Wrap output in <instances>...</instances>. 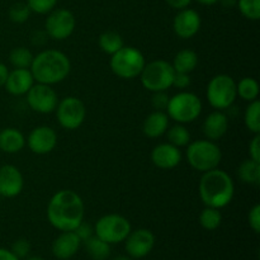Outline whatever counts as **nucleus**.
Instances as JSON below:
<instances>
[{
  "label": "nucleus",
  "instance_id": "nucleus-1",
  "mask_svg": "<svg viewBox=\"0 0 260 260\" xmlns=\"http://www.w3.org/2000/svg\"><path fill=\"white\" fill-rule=\"evenodd\" d=\"M47 218L58 231H74L84 220V202L71 189L58 190L47 206Z\"/></svg>",
  "mask_w": 260,
  "mask_h": 260
},
{
  "label": "nucleus",
  "instance_id": "nucleus-2",
  "mask_svg": "<svg viewBox=\"0 0 260 260\" xmlns=\"http://www.w3.org/2000/svg\"><path fill=\"white\" fill-rule=\"evenodd\" d=\"M29 70L37 83L53 85L68 78L71 70V62L61 51L46 50L33 57Z\"/></svg>",
  "mask_w": 260,
  "mask_h": 260
},
{
  "label": "nucleus",
  "instance_id": "nucleus-3",
  "mask_svg": "<svg viewBox=\"0 0 260 260\" xmlns=\"http://www.w3.org/2000/svg\"><path fill=\"white\" fill-rule=\"evenodd\" d=\"M235 185L226 172L212 169L203 173L200 180V197L207 207H226L233 201Z\"/></svg>",
  "mask_w": 260,
  "mask_h": 260
},
{
  "label": "nucleus",
  "instance_id": "nucleus-4",
  "mask_svg": "<svg viewBox=\"0 0 260 260\" xmlns=\"http://www.w3.org/2000/svg\"><path fill=\"white\" fill-rule=\"evenodd\" d=\"M222 159L220 147L211 140H197L188 144L187 160L188 164L194 170L206 173L216 169Z\"/></svg>",
  "mask_w": 260,
  "mask_h": 260
},
{
  "label": "nucleus",
  "instance_id": "nucleus-5",
  "mask_svg": "<svg viewBox=\"0 0 260 260\" xmlns=\"http://www.w3.org/2000/svg\"><path fill=\"white\" fill-rule=\"evenodd\" d=\"M202 112V102L196 94L180 91L169 98L167 114L177 123H190L200 117Z\"/></svg>",
  "mask_w": 260,
  "mask_h": 260
},
{
  "label": "nucleus",
  "instance_id": "nucleus-6",
  "mask_svg": "<svg viewBox=\"0 0 260 260\" xmlns=\"http://www.w3.org/2000/svg\"><path fill=\"white\" fill-rule=\"evenodd\" d=\"M145 63L146 62L141 51L131 46H123L112 55L109 65L118 78L129 80L140 76Z\"/></svg>",
  "mask_w": 260,
  "mask_h": 260
},
{
  "label": "nucleus",
  "instance_id": "nucleus-7",
  "mask_svg": "<svg viewBox=\"0 0 260 260\" xmlns=\"http://www.w3.org/2000/svg\"><path fill=\"white\" fill-rule=\"evenodd\" d=\"M174 69L172 63L165 60H155L150 63H145L140 78L145 89L149 91H167L173 85Z\"/></svg>",
  "mask_w": 260,
  "mask_h": 260
},
{
  "label": "nucleus",
  "instance_id": "nucleus-8",
  "mask_svg": "<svg viewBox=\"0 0 260 260\" xmlns=\"http://www.w3.org/2000/svg\"><path fill=\"white\" fill-rule=\"evenodd\" d=\"M206 95L208 103L217 111L230 108L238 96L235 80L226 74L216 75L208 83Z\"/></svg>",
  "mask_w": 260,
  "mask_h": 260
},
{
  "label": "nucleus",
  "instance_id": "nucleus-9",
  "mask_svg": "<svg viewBox=\"0 0 260 260\" xmlns=\"http://www.w3.org/2000/svg\"><path fill=\"white\" fill-rule=\"evenodd\" d=\"M129 233H131L129 221L117 213L103 216L96 221L94 226V235L108 243L109 245L124 241Z\"/></svg>",
  "mask_w": 260,
  "mask_h": 260
},
{
  "label": "nucleus",
  "instance_id": "nucleus-10",
  "mask_svg": "<svg viewBox=\"0 0 260 260\" xmlns=\"http://www.w3.org/2000/svg\"><path fill=\"white\" fill-rule=\"evenodd\" d=\"M56 117L58 123L65 129L79 128L86 116V109L83 102L76 96H66L56 107Z\"/></svg>",
  "mask_w": 260,
  "mask_h": 260
},
{
  "label": "nucleus",
  "instance_id": "nucleus-11",
  "mask_svg": "<svg viewBox=\"0 0 260 260\" xmlns=\"http://www.w3.org/2000/svg\"><path fill=\"white\" fill-rule=\"evenodd\" d=\"M76 20L73 13L68 9H53L46 19V33L51 38L57 41H63L73 35L75 29Z\"/></svg>",
  "mask_w": 260,
  "mask_h": 260
},
{
  "label": "nucleus",
  "instance_id": "nucleus-12",
  "mask_svg": "<svg viewBox=\"0 0 260 260\" xmlns=\"http://www.w3.org/2000/svg\"><path fill=\"white\" fill-rule=\"evenodd\" d=\"M28 106L37 113L47 114L56 109L58 98L56 91L47 84H33L27 93Z\"/></svg>",
  "mask_w": 260,
  "mask_h": 260
},
{
  "label": "nucleus",
  "instance_id": "nucleus-13",
  "mask_svg": "<svg viewBox=\"0 0 260 260\" xmlns=\"http://www.w3.org/2000/svg\"><path fill=\"white\" fill-rule=\"evenodd\" d=\"M124 248L132 259L145 258L151 253L155 245V236L147 229H139L128 234L124 240Z\"/></svg>",
  "mask_w": 260,
  "mask_h": 260
},
{
  "label": "nucleus",
  "instance_id": "nucleus-14",
  "mask_svg": "<svg viewBox=\"0 0 260 260\" xmlns=\"http://www.w3.org/2000/svg\"><path fill=\"white\" fill-rule=\"evenodd\" d=\"M28 147L37 155H46L52 151L57 144V135L55 129L48 126L36 127L30 131L27 140Z\"/></svg>",
  "mask_w": 260,
  "mask_h": 260
},
{
  "label": "nucleus",
  "instance_id": "nucleus-15",
  "mask_svg": "<svg viewBox=\"0 0 260 260\" xmlns=\"http://www.w3.org/2000/svg\"><path fill=\"white\" fill-rule=\"evenodd\" d=\"M201 23L202 20H201L200 14L194 9L185 8V9L179 10V13L175 15L174 22H173V29L179 38L189 40L198 33Z\"/></svg>",
  "mask_w": 260,
  "mask_h": 260
},
{
  "label": "nucleus",
  "instance_id": "nucleus-16",
  "mask_svg": "<svg viewBox=\"0 0 260 260\" xmlns=\"http://www.w3.org/2000/svg\"><path fill=\"white\" fill-rule=\"evenodd\" d=\"M23 189V175L14 165H3L0 168V196L14 198Z\"/></svg>",
  "mask_w": 260,
  "mask_h": 260
},
{
  "label": "nucleus",
  "instance_id": "nucleus-17",
  "mask_svg": "<svg viewBox=\"0 0 260 260\" xmlns=\"http://www.w3.org/2000/svg\"><path fill=\"white\" fill-rule=\"evenodd\" d=\"M151 160L159 169L170 170L178 167L182 160V152L179 147L169 144H160L154 147L151 152Z\"/></svg>",
  "mask_w": 260,
  "mask_h": 260
},
{
  "label": "nucleus",
  "instance_id": "nucleus-18",
  "mask_svg": "<svg viewBox=\"0 0 260 260\" xmlns=\"http://www.w3.org/2000/svg\"><path fill=\"white\" fill-rule=\"evenodd\" d=\"M81 244L83 243L74 231H62L52 243L53 256L60 260L73 258L80 249Z\"/></svg>",
  "mask_w": 260,
  "mask_h": 260
},
{
  "label": "nucleus",
  "instance_id": "nucleus-19",
  "mask_svg": "<svg viewBox=\"0 0 260 260\" xmlns=\"http://www.w3.org/2000/svg\"><path fill=\"white\" fill-rule=\"evenodd\" d=\"M35 79L29 69H14L9 71L4 88L12 95H24L32 88Z\"/></svg>",
  "mask_w": 260,
  "mask_h": 260
},
{
  "label": "nucleus",
  "instance_id": "nucleus-20",
  "mask_svg": "<svg viewBox=\"0 0 260 260\" xmlns=\"http://www.w3.org/2000/svg\"><path fill=\"white\" fill-rule=\"evenodd\" d=\"M229 128V118L223 112L215 111L206 117L203 122V134L211 141H217L225 136Z\"/></svg>",
  "mask_w": 260,
  "mask_h": 260
},
{
  "label": "nucleus",
  "instance_id": "nucleus-21",
  "mask_svg": "<svg viewBox=\"0 0 260 260\" xmlns=\"http://www.w3.org/2000/svg\"><path fill=\"white\" fill-rule=\"evenodd\" d=\"M169 127V116L164 111H155L144 122V134L150 139H159Z\"/></svg>",
  "mask_w": 260,
  "mask_h": 260
},
{
  "label": "nucleus",
  "instance_id": "nucleus-22",
  "mask_svg": "<svg viewBox=\"0 0 260 260\" xmlns=\"http://www.w3.org/2000/svg\"><path fill=\"white\" fill-rule=\"evenodd\" d=\"M25 139L22 132L13 127L0 131V151L7 154H15L24 147Z\"/></svg>",
  "mask_w": 260,
  "mask_h": 260
},
{
  "label": "nucleus",
  "instance_id": "nucleus-23",
  "mask_svg": "<svg viewBox=\"0 0 260 260\" xmlns=\"http://www.w3.org/2000/svg\"><path fill=\"white\" fill-rule=\"evenodd\" d=\"M173 69L175 73H183V74H190L194 71V69L198 65V56L194 51L189 50H182L175 55L174 61H173Z\"/></svg>",
  "mask_w": 260,
  "mask_h": 260
},
{
  "label": "nucleus",
  "instance_id": "nucleus-24",
  "mask_svg": "<svg viewBox=\"0 0 260 260\" xmlns=\"http://www.w3.org/2000/svg\"><path fill=\"white\" fill-rule=\"evenodd\" d=\"M83 244L85 246L86 253L93 260H106L111 255V245L99 239L98 236H90L85 241H83Z\"/></svg>",
  "mask_w": 260,
  "mask_h": 260
},
{
  "label": "nucleus",
  "instance_id": "nucleus-25",
  "mask_svg": "<svg viewBox=\"0 0 260 260\" xmlns=\"http://www.w3.org/2000/svg\"><path fill=\"white\" fill-rule=\"evenodd\" d=\"M238 175L241 182L246 184L258 185L260 183V162L253 159L244 160L239 167Z\"/></svg>",
  "mask_w": 260,
  "mask_h": 260
},
{
  "label": "nucleus",
  "instance_id": "nucleus-26",
  "mask_svg": "<svg viewBox=\"0 0 260 260\" xmlns=\"http://www.w3.org/2000/svg\"><path fill=\"white\" fill-rule=\"evenodd\" d=\"M99 47L102 48L103 52L113 55L123 47V40H122L119 33L113 32V30H107V32L102 33L101 37H99Z\"/></svg>",
  "mask_w": 260,
  "mask_h": 260
},
{
  "label": "nucleus",
  "instance_id": "nucleus-27",
  "mask_svg": "<svg viewBox=\"0 0 260 260\" xmlns=\"http://www.w3.org/2000/svg\"><path fill=\"white\" fill-rule=\"evenodd\" d=\"M236 94L246 102L256 101L259 95V84L253 78H243L236 84Z\"/></svg>",
  "mask_w": 260,
  "mask_h": 260
},
{
  "label": "nucleus",
  "instance_id": "nucleus-28",
  "mask_svg": "<svg viewBox=\"0 0 260 260\" xmlns=\"http://www.w3.org/2000/svg\"><path fill=\"white\" fill-rule=\"evenodd\" d=\"M33 57L32 52L25 47L13 48L9 53V61L14 69H29Z\"/></svg>",
  "mask_w": 260,
  "mask_h": 260
},
{
  "label": "nucleus",
  "instance_id": "nucleus-29",
  "mask_svg": "<svg viewBox=\"0 0 260 260\" xmlns=\"http://www.w3.org/2000/svg\"><path fill=\"white\" fill-rule=\"evenodd\" d=\"M244 121H245L246 128L253 134L258 135L260 132V103L259 101L250 102L245 111V116H244Z\"/></svg>",
  "mask_w": 260,
  "mask_h": 260
},
{
  "label": "nucleus",
  "instance_id": "nucleus-30",
  "mask_svg": "<svg viewBox=\"0 0 260 260\" xmlns=\"http://www.w3.org/2000/svg\"><path fill=\"white\" fill-rule=\"evenodd\" d=\"M221 221H222V215H221L218 208L207 207L206 206V208L200 215V223L205 230H216L221 225Z\"/></svg>",
  "mask_w": 260,
  "mask_h": 260
},
{
  "label": "nucleus",
  "instance_id": "nucleus-31",
  "mask_svg": "<svg viewBox=\"0 0 260 260\" xmlns=\"http://www.w3.org/2000/svg\"><path fill=\"white\" fill-rule=\"evenodd\" d=\"M167 136L168 140H169V144L174 145L177 147L187 146L190 142L189 131L180 123L175 124L172 128L167 129Z\"/></svg>",
  "mask_w": 260,
  "mask_h": 260
},
{
  "label": "nucleus",
  "instance_id": "nucleus-32",
  "mask_svg": "<svg viewBox=\"0 0 260 260\" xmlns=\"http://www.w3.org/2000/svg\"><path fill=\"white\" fill-rule=\"evenodd\" d=\"M238 7L241 14L250 20L260 18V0H238Z\"/></svg>",
  "mask_w": 260,
  "mask_h": 260
},
{
  "label": "nucleus",
  "instance_id": "nucleus-33",
  "mask_svg": "<svg viewBox=\"0 0 260 260\" xmlns=\"http://www.w3.org/2000/svg\"><path fill=\"white\" fill-rule=\"evenodd\" d=\"M30 15V9L27 3H15L9 9V18L12 22L22 24L27 22Z\"/></svg>",
  "mask_w": 260,
  "mask_h": 260
},
{
  "label": "nucleus",
  "instance_id": "nucleus-34",
  "mask_svg": "<svg viewBox=\"0 0 260 260\" xmlns=\"http://www.w3.org/2000/svg\"><path fill=\"white\" fill-rule=\"evenodd\" d=\"M57 0H27V5L30 12L37 14H47L51 10L55 9Z\"/></svg>",
  "mask_w": 260,
  "mask_h": 260
},
{
  "label": "nucleus",
  "instance_id": "nucleus-35",
  "mask_svg": "<svg viewBox=\"0 0 260 260\" xmlns=\"http://www.w3.org/2000/svg\"><path fill=\"white\" fill-rule=\"evenodd\" d=\"M12 253L15 256H18L19 259L27 258L30 253V244L29 241L25 240V239H19V240L14 241L12 245Z\"/></svg>",
  "mask_w": 260,
  "mask_h": 260
},
{
  "label": "nucleus",
  "instance_id": "nucleus-36",
  "mask_svg": "<svg viewBox=\"0 0 260 260\" xmlns=\"http://www.w3.org/2000/svg\"><path fill=\"white\" fill-rule=\"evenodd\" d=\"M168 103H169V96L165 91H156L152 96V106L156 111H167Z\"/></svg>",
  "mask_w": 260,
  "mask_h": 260
},
{
  "label": "nucleus",
  "instance_id": "nucleus-37",
  "mask_svg": "<svg viewBox=\"0 0 260 260\" xmlns=\"http://www.w3.org/2000/svg\"><path fill=\"white\" fill-rule=\"evenodd\" d=\"M249 220V225L250 228L253 229V231L255 234L260 233V206L255 205L253 208L250 210L248 216Z\"/></svg>",
  "mask_w": 260,
  "mask_h": 260
},
{
  "label": "nucleus",
  "instance_id": "nucleus-38",
  "mask_svg": "<svg viewBox=\"0 0 260 260\" xmlns=\"http://www.w3.org/2000/svg\"><path fill=\"white\" fill-rule=\"evenodd\" d=\"M74 233L78 235V238L80 239L81 243H83V241H85L86 239H89L90 236L94 235V228H91V225L85 223L83 221V222H81L80 225L75 229V230H74Z\"/></svg>",
  "mask_w": 260,
  "mask_h": 260
},
{
  "label": "nucleus",
  "instance_id": "nucleus-39",
  "mask_svg": "<svg viewBox=\"0 0 260 260\" xmlns=\"http://www.w3.org/2000/svg\"><path fill=\"white\" fill-rule=\"evenodd\" d=\"M190 85V76L189 74L175 73L174 79H173V85L178 89H187Z\"/></svg>",
  "mask_w": 260,
  "mask_h": 260
},
{
  "label": "nucleus",
  "instance_id": "nucleus-40",
  "mask_svg": "<svg viewBox=\"0 0 260 260\" xmlns=\"http://www.w3.org/2000/svg\"><path fill=\"white\" fill-rule=\"evenodd\" d=\"M249 155L250 159L255 160V161L260 162V136L259 134L254 136L251 142L249 144Z\"/></svg>",
  "mask_w": 260,
  "mask_h": 260
},
{
  "label": "nucleus",
  "instance_id": "nucleus-41",
  "mask_svg": "<svg viewBox=\"0 0 260 260\" xmlns=\"http://www.w3.org/2000/svg\"><path fill=\"white\" fill-rule=\"evenodd\" d=\"M165 2H167V4L169 5V7L174 8V9L177 10H182L189 7L192 0H165Z\"/></svg>",
  "mask_w": 260,
  "mask_h": 260
},
{
  "label": "nucleus",
  "instance_id": "nucleus-42",
  "mask_svg": "<svg viewBox=\"0 0 260 260\" xmlns=\"http://www.w3.org/2000/svg\"><path fill=\"white\" fill-rule=\"evenodd\" d=\"M8 75H9V70H8L7 65L0 62V88H3V86L5 85V81H7Z\"/></svg>",
  "mask_w": 260,
  "mask_h": 260
},
{
  "label": "nucleus",
  "instance_id": "nucleus-43",
  "mask_svg": "<svg viewBox=\"0 0 260 260\" xmlns=\"http://www.w3.org/2000/svg\"><path fill=\"white\" fill-rule=\"evenodd\" d=\"M0 260H20L18 256H15L12 253V250H8V249L0 248Z\"/></svg>",
  "mask_w": 260,
  "mask_h": 260
},
{
  "label": "nucleus",
  "instance_id": "nucleus-44",
  "mask_svg": "<svg viewBox=\"0 0 260 260\" xmlns=\"http://www.w3.org/2000/svg\"><path fill=\"white\" fill-rule=\"evenodd\" d=\"M220 2L222 3L223 7L231 8V7H234V5H235L236 3H238V0H220Z\"/></svg>",
  "mask_w": 260,
  "mask_h": 260
},
{
  "label": "nucleus",
  "instance_id": "nucleus-45",
  "mask_svg": "<svg viewBox=\"0 0 260 260\" xmlns=\"http://www.w3.org/2000/svg\"><path fill=\"white\" fill-rule=\"evenodd\" d=\"M197 3H200V4L202 5H215L216 3H218L220 0H196Z\"/></svg>",
  "mask_w": 260,
  "mask_h": 260
},
{
  "label": "nucleus",
  "instance_id": "nucleus-46",
  "mask_svg": "<svg viewBox=\"0 0 260 260\" xmlns=\"http://www.w3.org/2000/svg\"><path fill=\"white\" fill-rule=\"evenodd\" d=\"M112 260H132V258H131V256L119 255V256H116V258H113Z\"/></svg>",
  "mask_w": 260,
  "mask_h": 260
},
{
  "label": "nucleus",
  "instance_id": "nucleus-47",
  "mask_svg": "<svg viewBox=\"0 0 260 260\" xmlns=\"http://www.w3.org/2000/svg\"><path fill=\"white\" fill-rule=\"evenodd\" d=\"M25 260H45V259L41 258V256H29V258Z\"/></svg>",
  "mask_w": 260,
  "mask_h": 260
}]
</instances>
